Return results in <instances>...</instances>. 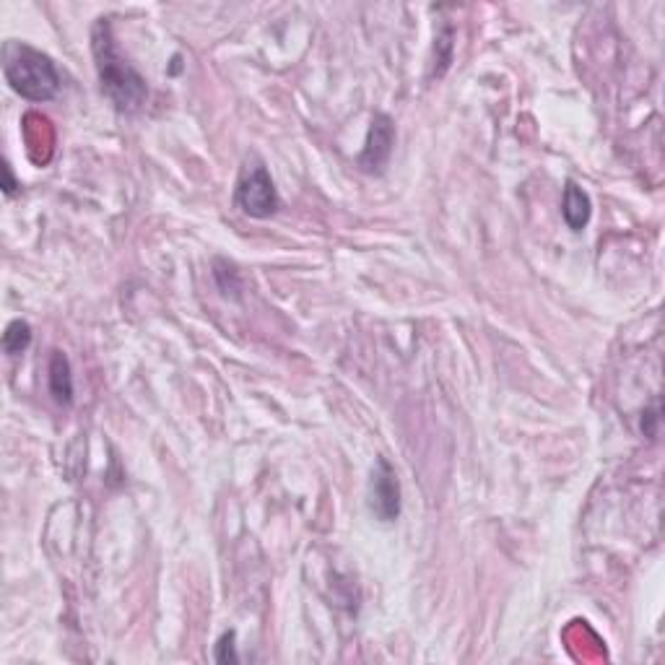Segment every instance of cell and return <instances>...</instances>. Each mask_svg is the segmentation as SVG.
Instances as JSON below:
<instances>
[{"mask_svg":"<svg viewBox=\"0 0 665 665\" xmlns=\"http://www.w3.org/2000/svg\"><path fill=\"white\" fill-rule=\"evenodd\" d=\"M91 50L97 60L99 86L102 94L112 102L117 112H138L149 97V86L141 78V73L123 58V52L117 47L112 24L107 19H99L91 32Z\"/></svg>","mask_w":665,"mask_h":665,"instance_id":"6da1fadb","label":"cell"},{"mask_svg":"<svg viewBox=\"0 0 665 665\" xmlns=\"http://www.w3.org/2000/svg\"><path fill=\"white\" fill-rule=\"evenodd\" d=\"M216 660H219V663H229V660L237 663L239 660L237 653H234V632L224 634L219 640V645H216Z\"/></svg>","mask_w":665,"mask_h":665,"instance_id":"9c48e42d","label":"cell"},{"mask_svg":"<svg viewBox=\"0 0 665 665\" xmlns=\"http://www.w3.org/2000/svg\"><path fill=\"white\" fill-rule=\"evenodd\" d=\"M29 343H32V325L26 323V320H13L8 323L6 333H3V351L8 356H19L29 349Z\"/></svg>","mask_w":665,"mask_h":665,"instance_id":"ba28073f","label":"cell"},{"mask_svg":"<svg viewBox=\"0 0 665 665\" xmlns=\"http://www.w3.org/2000/svg\"><path fill=\"white\" fill-rule=\"evenodd\" d=\"M395 143V125L388 115H375L372 128H369L367 146H364L362 156H359V167L364 172H382V167L388 164L390 154H393Z\"/></svg>","mask_w":665,"mask_h":665,"instance_id":"5b68a950","label":"cell"},{"mask_svg":"<svg viewBox=\"0 0 665 665\" xmlns=\"http://www.w3.org/2000/svg\"><path fill=\"white\" fill-rule=\"evenodd\" d=\"M3 177H6V180H3V190H6V195H13L16 193V188H19V185H16V180H13V172H11V167H3Z\"/></svg>","mask_w":665,"mask_h":665,"instance_id":"30bf717a","label":"cell"},{"mask_svg":"<svg viewBox=\"0 0 665 665\" xmlns=\"http://www.w3.org/2000/svg\"><path fill=\"white\" fill-rule=\"evenodd\" d=\"M50 393L60 406H71L73 403V375L71 362L63 351H52L50 359Z\"/></svg>","mask_w":665,"mask_h":665,"instance_id":"52a82bcc","label":"cell"},{"mask_svg":"<svg viewBox=\"0 0 665 665\" xmlns=\"http://www.w3.org/2000/svg\"><path fill=\"white\" fill-rule=\"evenodd\" d=\"M3 76L8 86L29 102H50L60 91V73L50 55L16 39L3 45Z\"/></svg>","mask_w":665,"mask_h":665,"instance_id":"7a4b0ae2","label":"cell"},{"mask_svg":"<svg viewBox=\"0 0 665 665\" xmlns=\"http://www.w3.org/2000/svg\"><path fill=\"white\" fill-rule=\"evenodd\" d=\"M562 214L567 226L572 232H582L588 226L590 214H593V206H590L588 193L582 188H577L575 182H567V190H564V206Z\"/></svg>","mask_w":665,"mask_h":665,"instance_id":"8992f818","label":"cell"},{"mask_svg":"<svg viewBox=\"0 0 665 665\" xmlns=\"http://www.w3.org/2000/svg\"><path fill=\"white\" fill-rule=\"evenodd\" d=\"M369 510L382 523H393L401 515V484L393 465L385 458L377 460L372 481H369Z\"/></svg>","mask_w":665,"mask_h":665,"instance_id":"277c9868","label":"cell"},{"mask_svg":"<svg viewBox=\"0 0 665 665\" xmlns=\"http://www.w3.org/2000/svg\"><path fill=\"white\" fill-rule=\"evenodd\" d=\"M234 203L245 216L250 219H268L278 211L281 201H278L276 185L271 180V172L265 169L263 162L252 159L242 167L237 180V190H234Z\"/></svg>","mask_w":665,"mask_h":665,"instance_id":"3957f363","label":"cell"}]
</instances>
